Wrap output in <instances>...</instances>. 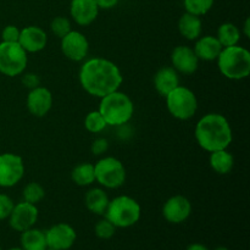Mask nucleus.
Returning <instances> with one entry per match:
<instances>
[{"label": "nucleus", "instance_id": "4be33fe9", "mask_svg": "<svg viewBox=\"0 0 250 250\" xmlns=\"http://www.w3.org/2000/svg\"><path fill=\"white\" fill-rule=\"evenodd\" d=\"M21 248L23 250H46L45 232L33 227L21 232Z\"/></svg>", "mask_w": 250, "mask_h": 250}, {"label": "nucleus", "instance_id": "58836bf2", "mask_svg": "<svg viewBox=\"0 0 250 250\" xmlns=\"http://www.w3.org/2000/svg\"><path fill=\"white\" fill-rule=\"evenodd\" d=\"M7 250H23L22 248H10V249H7Z\"/></svg>", "mask_w": 250, "mask_h": 250}, {"label": "nucleus", "instance_id": "1a4fd4ad", "mask_svg": "<svg viewBox=\"0 0 250 250\" xmlns=\"http://www.w3.org/2000/svg\"><path fill=\"white\" fill-rule=\"evenodd\" d=\"M24 175L23 159L12 153L0 154V187L16 186Z\"/></svg>", "mask_w": 250, "mask_h": 250}, {"label": "nucleus", "instance_id": "72a5a7b5", "mask_svg": "<svg viewBox=\"0 0 250 250\" xmlns=\"http://www.w3.org/2000/svg\"><path fill=\"white\" fill-rule=\"evenodd\" d=\"M22 82H23V84L26 85V87L33 89V88L38 87L41 81H39L38 76L34 75V73H26V75L22 77Z\"/></svg>", "mask_w": 250, "mask_h": 250}, {"label": "nucleus", "instance_id": "b1692460", "mask_svg": "<svg viewBox=\"0 0 250 250\" xmlns=\"http://www.w3.org/2000/svg\"><path fill=\"white\" fill-rule=\"evenodd\" d=\"M216 38L222 45V48L237 45L239 39H241V31H239L236 24L231 23V22H226V23H222L219 27Z\"/></svg>", "mask_w": 250, "mask_h": 250}, {"label": "nucleus", "instance_id": "a878e982", "mask_svg": "<svg viewBox=\"0 0 250 250\" xmlns=\"http://www.w3.org/2000/svg\"><path fill=\"white\" fill-rule=\"evenodd\" d=\"M23 200L27 203H31V204L37 205L39 202L44 199L45 197V189L43 188V186L41 183L37 182H29L26 187L23 188Z\"/></svg>", "mask_w": 250, "mask_h": 250}, {"label": "nucleus", "instance_id": "473e14b6", "mask_svg": "<svg viewBox=\"0 0 250 250\" xmlns=\"http://www.w3.org/2000/svg\"><path fill=\"white\" fill-rule=\"evenodd\" d=\"M109 149V142L105 138H97L90 146V150L94 155H103Z\"/></svg>", "mask_w": 250, "mask_h": 250}, {"label": "nucleus", "instance_id": "5701e85b", "mask_svg": "<svg viewBox=\"0 0 250 250\" xmlns=\"http://www.w3.org/2000/svg\"><path fill=\"white\" fill-rule=\"evenodd\" d=\"M210 166L215 172L220 175H226L231 172L234 166V158L232 153H229L227 149H221L210 153Z\"/></svg>", "mask_w": 250, "mask_h": 250}, {"label": "nucleus", "instance_id": "f8f14e48", "mask_svg": "<svg viewBox=\"0 0 250 250\" xmlns=\"http://www.w3.org/2000/svg\"><path fill=\"white\" fill-rule=\"evenodd\" d=\"M61 51L72 61H82L89 51V43L83 33L71 31L61 38Z\"/></svg>", "mask_w": 250, "mask_h": 250}, {"label": "nucleus", "instance_id": "412c9836", "mask_svg": "<svg viewBox=\"0 0 250 250\" xmlns=\"http://www.w3.org/2000/svg\"><path fill=\"white\" fill-rule=\"evenodd\" d=\"M109 197L102 188H92L84 197V204L90 212L95 215H104L109 205Z\"/></svg>", "mask_w": 250, "mask_h": 250}, {"label": "nucleus", "instance_id": "ddd939ff", "mask_svg": "<svg viewBox=\"0 0 250 250\" xmlns=\"http://www.w3.org/2000/svg\"><path fill=\"white\" fill-rule=\"evenodd\" d=\"M192 214V203L183 195H173L166 200L163 208V215L170 224H182Z\"/></svg>", "mask_w": 250, "mask_h": 250}, {"label": "nucleus", "instance_id": "ea45409f", "mask_svg": "<svg viewBox=\"0 0 250 250\" xmlns=\"http://www.w3.org/2000/svg\"><path fill=\"white\" fill-rule=\"evenodd\" d=\"M46 250H53V249H46Z\"/></svg>", "mask_w": 250, "mask_h": 250}, {"label": "nucleus", "instance_id": "e433bc0d", "mask_svg": "<svg viewBox=\"0 0 250 250\" xmlns=\"http://www.w3.org/2000/svg\"><path fill=\"white\" fill-rule=\"evenodd\" d=\"M243 31H244V36H246L247 38H249L250 36V20L249 19H247L246 22H244Z\"/></svg>", "mask_w": 250, "mask_h": 250}, {"label": "nucleus", "instance_id": "20e7f679", "mask_svg": "<svg viewBox=\"0 0 250 250\" xmlns=\"http://www.w3.org/2000/svg\"><path fill=\"white\" fill-rule=\"evenodd\" d=\"M216 60L220 72L229 80L239 81L249 76L250 53L238 44L222 48Z\"/></svg>", "mask_w": 250, "mask_h": 250}, {"label": "nucleus", "instance_id": "c756f323", "mask_svg": "<svg viewBox=\"0 0 250 250\" xmlns=\"http://www.w3.org/2000/svg\"><path fill=\"white\" fill-rule=\"evenodd\" d=\"M50 28L51 32H53L56 37H59V38H62V37H65L68 32L72 31V29H71V22L68 21V19L62 16L55 17V19L51 21Z\"/></svg>", "mask_w": 250, "mask_h": 250}, {"label": "nucleus", "instance_id": "423d86ee", "mask_svg": "<svg viewBox=\"0 0 250 250\" xmlns=\"http://www.w3.org/2000/svg\"><path fill=\"white\" fill-rule=\"evenodd\" d=\"M166 106L168 112L175 119L186 120L192 119L198 110V99L194 92L189 88L178 85L166 95Z\"/></svg>", "mask_w": 250, "mask_h": 250}, {"label": "nucleus", "instance_id": "393cba45", "mask_svg": "<svg viewBox=\"0 0 250 250\" xmlns=\"http://www.w3.org/2000/svg\"><path fill=\"white\" fill-rule=\"evenodd\" d=\"M71 178L73 182L81 187H87L95 182L94 165L89 163H83L76 166L71 172Z\"/></svg>", "mask_w": 250, "mask_h": 250}, {"label": "nucleus", "instance_id": "a19ab883", "mask_svg": "<svg viewBox=\"0 0 250 250\" xmlns=\"http://www.w3.org/2000/svg\"><path fill=\"white\" fill-rule=\"evenodd\" d=\"M0 250H1V247H0Z\"/></svg>", "mask_w": 250, "mask_h": 250}, {"label": "nucleus", "instance_id": "9d476101", "mask_svg": "<svg viewBox=\"0 0 250 250\" xmlns=\"http://www.w3.org/2000/svg\"><path fill=\"white\" fill-rule=\"evenodd\" d=\"M38 208L34 204L21 202L14 205L11 214L9 216V224L12 229L17 232H23L32 229L38 220Z\"/></svg>", "mask_w": 250, "mask_h": 250}, {"label": "nucleus", "instance_id": "6e6552de", "mask_svg": "<svg viewBox=\"0 0 250 250\" xmlns=\"http://www.w3.org/2000/svg\"><path fill=\"white\" fill-rule=\"evenodd\" d=\"M28 56L26 50L16 43H0V72L9 77L22 75L27 67Z\"/></svg>", "mask_w": 250, "mask_h": 250}, {"label": "nucleus", "instance_id": "7c9ffc66", "mask_svg": "<svg viewBox=\"0 0 250 250\" xmlns=\"http://www.w3.org/2000/svg\"><path fill=\"white\" fill-rule=\"evenodd\" d=\"M14 202L11 198L6 194H0V221L9 219L12 209H14Z\"/></svg>", "mask_w": 250, "mask_h": 250}, {"label": "nucleus", "instance_id": "2f4dec72", "mask_svg": "<svg viewBox=\"0 0 250 250\" xmlns=\"http://www.w3.org/2000/svg\"><path fill=\"white\" fill-rule=\"evenodd\" d=\"M20 32H21V29L17 28L16 26H12V24L6 26L1 32L2 42H7V43H16V42H19Z\"/></svg>", "mask_w": 250, "mask_h": 250}, {"label": "nucleus", "instance_id": "9b49d317", "mask_svg": "<svg viewBox=\"0 0 250 250\" xmlns=\"http://www.w3.org/2000/svg\"><path fill=\"white\" fill-rule=\"evenodd\" d=\"M77 234L75 229L68 224H56L45 232L48 249L68 250L75 244Z\"/></svg>", "mask_w": 250, "mask_h": 250}, {"label": "nucleus", "instance_id": "2eb2a0df", "mask_svg": "<svg viewBox=\"0 0 250 250\" xmlns=\"http://www.w3.org/2000/svg\"><path fill=\"white\" fill-rule=\"evenodd\" d=\"M171 61H172V67L177 72L185 75H192L199 66V59L195 55L194 50L187 45L176 46L171 54Z\"/></svg>", "mask_w": 250, "mask_h": 250}, {"label": "nucleus", "instance_id": "a211bd4d", "mask_svg": "<svg viewBox=\"0 0 250 250\" xmlns=\"http://www.w3.org/2000/svg\"><path fill=\"white\" fill-rule=\"evenodd\" d=\"M178 85H180L178 72L170 66L160 68L154 76V87L156 92L163 97H166L171 90H173Z\"/></svg>", "mask_w": 250, "mask_h": 250}, {"label": "nucleus", "instance_id": "c9c22d12", "mask_svg": "<svg viewBox=\"0 0 250 250\" xmlns=\"http://www.w3.org/2000/svg\"><path fill=\"white\" fill-rule=\"evenodd\" d=\"M186 250H210V249L202 243H193V244H189Z\"/></svg>", "mask_w": 250, "mask_h": 250}, {"label": "nucleus", "instance_id": "f704fd0d", "mask_svg": "<svg viewBox=\"0 0 250 250\" xmlns=\"http://www.w3.org/2000/svg\"><path fill=\"white\" fill-rule=\"evenodd\" d=\"M95 2H97L98 7L99 9H111V7L116 6L117 2H119V0H95Z\"/></svg>", "mask_w": 250, "mask_h": 250}, {"label": "nucleus", "instance_id": "cd10ccee", "mask_svg": "<svg viewBox=\"0 0 250 250\" xmlns=\"http://www.w3.org/2000/svg\"><path fill=\"white\" fill-rule=\"evenodd\" d=\"M106 122H105L104 117L102 116L99 111H90L88 112L87 116L84 119V127L88 132L90 133H100L106 128Z\"/></svg>", "mask_w": 250, "mask_h": 250}, {"label": "nucleus", "instance_id": "6ab92c4d", "mask_svg": "<svg viewBox=\"0 0 250 250\" xmlns=\"http://www.w3.org/2000/svg\"><path fill=\"white\" fill-rule=\"evenodd\" d=\"M193 50H194L195 55L198 56L199 60L214 61L221 53L222 45L217 41L216 37L205 36L199 37L197 39V43H195Z\"/></svg>", "mask_w": 250, "mask_h": 250}, {"label": "nucleus", "instance_id": "f257e3e1", "mask_svg": "<svg viewBox=\"0 0 250 250\" xmlns=\"http://www.w3.org/2000/svg\"><path fill=\"white\" fill-rule=\"evenodd\" d=\"M124 77L116 63L107 59H89L80 70V83L90 95L103 98L119 90Z\"/></svg>", "mask_w": 250, "mask_h": 250}, {"label": "nucleus", "instance_id": "0eeeda50", "mask_svg": "<svg viewBox=\"0 0 250 250\" xmlns=\"http://www.w3.org/2000/svg\"><path fill=\"white\" fill-rule=\"evenodd\" d=\"M95 181L109 189H116V188L124 186L126 181V168L124 164L116 158L106 156L98 161L94 165Z\"/></svg>", "mask_w": 250, "mask_h": 250}, {"label": "nucleus", "instance_id": "bb28decb", "mask_svg": "<svg viewBox=\"0 0 250 250\" xmlns=\"http://www.w3.org/2000/svg\"><path fill=\"white\" fill-rule=\"evenodd\" d=\"M183 5L186 12L195 16H203L211 10L214 0H183Z\"/></svg>", "mask_w": 250, "mask_h": 250}, {"label": "nucleus", "instance_id": "4468645a", "mask_svg": "<svg viewBox=\"0 0 250 250\" xmlns=\"http://www.w3.org/2000/svg\"><path fill=\"white\" fill-rule=\"evenodd\" d=\"M26 104L27 109L33 116L43 117L53 106V94L48 88L38 85L28 93Z\"/></svg>", "mask_w": 250, "mask_h": 250}, {"label": "nucleus", "instance_id": "4c0bfd02", "mask_svg": "<svg viewBox=\"0 0 250 250\" xmlns=\"http://www.w3.org/2000/svg\"><path fill=\"white\" fill-rule=\"evenodd\" d=\"M214 250H229V249L226 248V247H217V248H215Z\"/></svg>", "mask_w": 250, "mask_h": 250}, {"label": "nucleus", "instance_id": "39448f33", "mask_svg": "<svg viewBox=\"0 0 250 250\" xmlns=\"http://www.w3.org/2000/svg\"><path fill=\"white\" fill-rule=\"evenodd\" d=\"M141 214V205L136 199L120 195L110 200L104 215L116 229H128L139 221Z\"/></svg>", "mask_w": 250, "mask_h": 250}, {"label": "nucleus", "instance_id": "aec40b11", "mask_svg": "<svg viewBox=\"0 0 250 250\" xmlns=\"http://www.w3.org/2000/svg\"><path fill=\"white\" fill-rule=\"evenodd\" d=\"M178 31L188 41H197L203 31V23L200 16L186 12L178 20Z\"/></svg>", "mask_w": 250, "mask_h": 250}, {"label": "nucleus", "instance_id": "c85d7f7f", "mask_svg": "<svg viewBox=\"0 0 250 250\" xmlns=\"http://www.w3.org/2000/svg\"><path fill=\"white\" fill-rule=\"evenodd\" d=\"M95 236L100 239H110L114 237L115 232H116V227L105 217V219L100 220L97 222L94 227Z\"/></svg>", "mask_w": 250, "mask_h": 250}, {"label": "nucleus", "instance_id": "f03ea898", "mask_svg": "<svg viewBox=\"0 0 250 250\" xmlns=\"http://www.w3.org/2000/svg\"><path fill=\"white\" fill-rule=\"evenodd\" d=\"M194 134L200 148L209 153L227 149L233 139L229 120L216 112L204 115L195 126Z\"/></svg>", "mask_w": 250, "mask_h": 250}, {"label": "nucleus", "instance_id": "f3484780", "mask_svg": "<svg viewBox=\"0 0 250 250\" xmlns=\"http://www.w3.org/2000/svg\"><path fill=\"white\" fill-rule=\"evenodd\" d=\"M70 14L76 23L80 26H88L95 21L99 14V7L95 0H72Z\"/></svg>", "mask_w": 250, "mask_h": 250}, {"label": "nucleus", "instance_id": "7ed1b4c3", "mask_svg": "<svg viewBox=\"0 0 250 250\" xmlns=\"http://www.w3.org/2000/svg\"><path fill=\"white\" fill-rule=\"evenodd\" d=\"M98 111L104 117L107 126H125L133 117L134 105L131 98L125 93L115 90L105 97L100 98Z\"/></svg>", "mask_w": 250, "mask_h": 250}, {"label": "nucleus", "instance_id": "dca6fc26", "mask_svg": "<svg viewBox=\"0 0 250 250\" xmlns=\"http://www.w3.org/2000/svg\"><path fill=\"white\" fill-rule=\"evenodd\" d=\"M46 43L48 36L41 27L28 26L20 32L19 44L26 50V53H38L45 48Z\"/></svg>", "mask_w": 250, "mask_h": 250}]
</instances>
